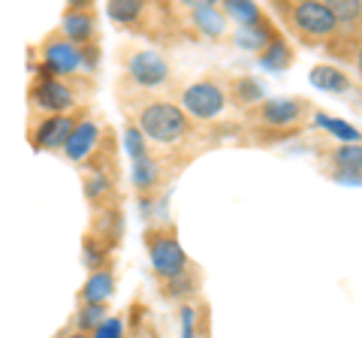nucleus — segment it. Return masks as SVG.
Returning <instances> with one entry per match:
<instances>
[{
    "instance_id": "nucleus-1",
    "label": "nucleus",
    "mask_w": 362,
    "mask_h": 338,
    "mask_svg": "<svg viewBox=\"0 0 362 338\" xmlns=\"http://www.w3.org/2000/svg\"><path fill=\"white\" fill-rule=\"evenodd\" d=\"M118 94V91H115ZM118 103L133 124L151 145L175 148L187 142L194 133V118L169 97H139V94H118Z\"/></svg>"
},
{
    "instance_id": "nucleus-2",
    "label": "nucleus",
    "mask_w": 362,
    "mask_h": 338,
    "mask_svg": "<svg viewBox=\"0 0 362 338\" xmlns=\"http://www.w3.org/2000/svg\"><path fill=\"white\" fill-rule=\"evenodd\" d=\"M90 94L94 76H49L37 70L28 85V118L73 115L88 109Z\"/></svg>"
},
{
    "instance_id": "nucleus-3",
    "label": "nucleus",
    "mask_w": 362,
    "mask_h": 338,
    "mask_svg": "<svg viewBox=\"0 0 362 338\" xmlns=\"http://www.w3.org/2000/svg\"><path fill=\"white\" fill-rule=\"evenodd\" d=\"M121 76L115 82L118 94H139V97H163L175 88V70L169 58L157 49L142 46H121L118 49Z\"/></svg>"
},
{
    "instance_id": "nucleus-4",
    "label": "nucleus",
    "mask_w": 362,
    "mask_h": 338,
    "mask_svg": "<svg viewBox=\"0 0 362 338\" xmlns=\"http://www.w3.org/2000/svg\"><path fill=\"white\" fill-rule=\"evenodd\" d=\"M106 16L115 21V25L139 33V37H145V40H154V42H169V40H173V33L181 30L173 4H148V0H109Z\"/></svg>"
},
{
    "instance_id": "nucleus-5",
    "label": "nucleus",
    "mask_w": 362,
    "mask_h": 338,
    "mask_svg": "<svg viewBox=\"0 0 362 338\" xmlns=\"http://www.w3.org/2000/svg\"><path fill=\"white\" fill-rule=\"evenodd\" d=\"M142 239H145V251H148V260H151V272L160 287L173 284L175 278L190 272L194 263H190V257L185 254V247H181L175 223H169V221L151 223Z\"/></svg>"
},
{
    "instance_id": "nucleus-6",
    "label": "nucleus",
    "mask_w": 362,
    "mask_h": 338,
    "mask_svg": "<svg viewBox=\"0 0 362 338\" xmlns=\"http://www.w3.org/2000/svg\"><path fill=\"white\" fill-rule=\"evenodd\" d=\"M61 30L85 52L88 70L97 73L100 66V9L88 0H73L61 13Z\"/></svg>"
},
{
    "instance_id": "nucleus-7",
    "label": "nucleus",
    "mask_w": 362,
    "mask_h": 338,
    "mask_svg": "<svg viewBox=\"0 0 362 338\" xmlns=\"http://www.w3.org/2000/svg\"><path fill=\"white\" fill-rule=\"evenodd\" d=\"M37 52H40V61H37L40 73H49V76H94L88 70L85 52L78 49L73 40H66V33L61 28L45 33V37L40 40Z\"/></svg>"
},
{
    "instance_id": "nucleus-8",
    "label": "nucleus",
    "mask_w": 362,
    "mask_h": 338,
    "mask_svg": "<svg viewBox=\"0 0 362 338\" xmlns=\"http://www.w3.org/2000/svg\"><path fill=\"white\" fill-rule=\"evenodd\" d=\"M284 9L287 25L299 33L305 42H320V40H332L338 33V18L329 9V4L320 0H302V4H287Z\"/></svg>"
},
{
    "instance_id": "nucleus-9",
    "label": "nucleus",
    "mask_w": 362,
    "mask_h": 338,
    "mask_svg": "<svg viewBox=\"0 0 362 338\" xmlns=\"http://www.w3.org/2000/svg\"><path fill=\"white\" fill-rule=\"evenodd\" d=\"M226 103H230V91L214 78H197V82L178 88V106L194 121L221 118L226 112Z\"/></svg>"
},
{
    "instance_id": "nucleus-10",
    "label": "nucleus",
    "mask_w": 362,
    "mask_h": 338,
    "mask_svg": "<svg viewBox=\"0 0 362 338\" xmlns=\"http://www.w3.org/2000/svg\"><path fill=\"white\" fill-rule=\"evenodd\" d=\"M88 115V109L73 112V115H49V118H28V145L37 154L64 151L66 139L73 136L76 124Z\"/></svg>"
},
{
    "instance_id": "nucleus-11",
    "label": "nucleus",
    "mask_w": 362,
    "mask_h": 338,
    "mask_svg": "<svg viewBox=\"0 0 362 338\" xmlns=\"http://www.w3.org/2000/svg\"><path fill=\"white\" fill-rule=\"evenodd\" d=\"M175 6V4H173ZM175 18L185 28L190 25L194 37L202 40H223L230 33V18L221 9V4H202V0H187V4L175 6Z\"/></svg>"
},
{
    "instance_id": "nucleus-12",
    "label": "nucleus",
    "mask_w": 362,
    "mask_h": 338,
    "mask_svg": "<svg viewBox=\"0 0 362 338\" xmlns=\"http://www.w3.org/2000/svg\"><path fill=\"white\" fill-rule=\"evenodd\" d=\"M106 130H109V124H103L100 118H94L88 112V115L76 124V130H73V136L66 139V145H64V157L70 163H76V166H85L90 157L97 154V148L103 145V139H106Z\"/></svg>"
},
{
    "instance_id": "nucleus-13",
    "label": "nucleus",
    "mask_w": 362,
    "mask_h": 338,
    "mask_svg": "<svg viewBox=\"0 0 362 338\" xmlns=\"http://www.w3.org/2000/svg\"><path fill=\"white\" fill-rule=\"evenodd\" d=\"M166 161H160V157H139V161H133L130 166V185H133V194L136 199L142 202V206H148V202H157V197H160V190L166 185Z\"/></svg>"
},
{
    "instance_id": "nucleus-14",
    "label": "nucleus",
    "mask_w": 362,
    "mask_h": 338,
    "mask_svg": "<svg viewBox=\"0 0 362 338\" xmlns=\"http://www.w3.org/2000/svg\"><path fill=\"white\" fill-rule=\"evenodd\" d=\"M115 290H118V269L115 263H103L90 269V275L85 278L82 290H78V305H109Z\"/></svg>"
},
{
    "instance_id": "nucleus-15",
    "label": "nucleus",
    "mask_w": 362,
    "mask_h": 338,
    "mask_svg": "<svg viewBox=\"0 0 362 338\" xmlns=\"http://www.w3.org/2000/svg\"><path fill=\"white\" fill-rule=\"evenodd\" d=\"M302 112L305 103H299L296 97H281V100H263L254 115L263 124H269V127H290V124L302 118Z\"/></svg>"
},
{
    "instance_id": "nucleus-16",
    "label": "nucleus",
    "mask_w": 362,
    "mask_h": 338,
    "mask_svg": "<svg viewBox=\"0 0 362 338\" xmlns=\"http://www.w3.org/2000/svg\"><path fill=\"white\" fill-rule=\"evenodd\" d=\"M221 9L226 13V18L235 21L242 30L245 28H257V25H263L266 21L263 9H259L257 4H247V0H226V4H221Z\"/></svg>"
},
{
    "instance_id": "nucleus-17",
    "label": "nucleus",
    "mask_w": 362,
    "mask_h": 338,
    "mask_svg": "<svg viewBox=\"0 0 362 338\" xmlns=\"http://www.w3.org/2000/svg\"><path fill=\"white\" fill-rule=\"evenodd\" d=\"M109 320H112V317H109V305H78L73 323H76L78 332H85V335L94 338Z\"/></svg>"
},
{
    "instance_id": "nucleus-18",
    "label": "nucleus",
    "mask_w": 362,
    "mask_h": 338,
    "mask_svg": "<svg viewBox=\"0 0 362 338\" xmlns=\"http://www.w3.org/2000/svg\"><path fill=\"white\" fill-rule=\"evenodd\" d=\"M311 82L314 88H320V91H329V94H344L350 91V78L341 73V70H335V66H314L311 70Z\"/></svg>"
},
{
    "instance_id": "nucleus-19",
    "label": "nucleus",
    "mask_w": 362,
    "mask_h": 338,
    "mask_svg": "<svg viewBox=\"0 0 362 338\" xmlns=\"http://www.w3.org/2000/svg\"><path fill=\"white\" fill-rule=\"evenodd\" d=\"M230 100H235L239 106L259 103V100H263V88H259V82H254L251 76H235L230 82Z\"/></svg>"
},
{
    "instance_id": "nucleus-20",
    "label": "nucleus",
    "mask_w": 362,
    "mask_h": 338,
    "mask_svg": "<svg viewBox=\"0 0 362 338\" xmlns=\"http://www.w3.org/2000/svg\"><path fill=\"white\" fill-rule=\"evenodd\" d=\"M160 293H163L166 299H187V296H194V293H199V269L190 266V272L175 278L173 284L160 287Z\"/></svg>"
},
{
    "instance_id": "nucleus-21",
    "label": "nucleus",
    "mask_w": 362,
    "mask_h": 338,
    "mask_svg": "<svg viewBox=\"0 0 362 338\" xmlns=\"http://www.w3.org/2000/svg\"><path fill=\"white\" fill-rule=\"evenodd\" d=\"M332 161L341 173H362V142L356 145H341L332 151Z\"/></svg>"
},
{
    "instance_id": "nucleus-22",
    "label": "nucleus",
    "mask_w": 362,
    "mask_h": 338,
    "mask_svg": "<svg viewBox=\"0 0 362 338\" xmlns=\"http://www.w3.org/2000/svg\"><path fill=\"white\" fill-rule=\"evenodd\" d=\"M259 61H263V66H269V70H284V66H290V61H293V52L284 40H275L263 54H259Z\"/></svg>"
},
{
    "instance_id": "nucleus-23",
    "label": "nucleus",
    "mask_w": 362,
    "mask_h": 338,
    "mask_svg": "<svg viewBox=\"0 0 362 338\" xmlns=\"http://www.w3.org/2000/svg\"><path fill=\"white\" fill-rule=\"evenodd\" d=\"M317 124H320L323 130L335 133V136L341 139L344 145H356V142H359V130H354V127H350V124L338 121V118H332V115H317Z\"/></svg>"
},
{
    "instance_id": "nucleus-24",
    "label": "nucleus",
    "mask_w": 362,
    "mask_h": 338,
    "mask_svg": "<svg viewBox=\"0 0 362 338\" xmlns=\"http://www.w3.org/2000/svg\"><path fill=\"white\" fill-rule=\"evenodd\" d=\"M329 9L335 13L338 25H356L362 18V0H329Z\"/></svg>"
},
{
    "instance_id": "nucleus-25",
    "label": "nucleus",
    "mask_w": 362,
    "mask_h": 338,
    "mask_svg": "<svg viewBox=\"0 0 362 338\" xmlns=\"http://www.w3.org/2000/svg\"><path fill=\"white\" fill-rule=\"evenodd\" d=\"M97 335H100V338H118V335H121V323H118L115 317H112V320H109V323H106Z\"/></svg>"
},
{
    "instance_id": "nucleus-26",
    "label": "nucleus",
    "mask_w": 362,
    "mask_h": 338,
    "mask_svg": "<svg viewBox=\"0 0 362 338\" xmlns=\"http://www.w3.org/2000/svg\"><path fill=\"white\" fill-rule=\"evenodd\" d=\"M58 338H90V335H85V332H78V330H73V332H64V335H58Z\"/></svg>"
},
{
    "instance_id": "nucleus-27",
    "label": "nucleus",
    "mask_w": 362,
    "mask_h": 338,
    "mask_svg": "<svg viewBox=\"0 0 362 338\" xmlns=\"http://www.w3.org/2000/svg\"><path fill=\"white\" fill-rule=\"evenodd\" d=\"M356 64H359V76H362V49H359V54H356Z\"/></svg>"
},
{
    "instance_id": "nucleus-28",
    "label": "nucleus",
    "mask_w": 362,
    "mask_h": 338,
    "mask_svg": "<svg viewBox=\"0 0 362 338\" xmlns=\"http://www.w3.org/2000/svg\"><path fill=\"white\" fill-rule=\"evenodd\" d=\"M148 338H157V335H148Z\"/></svg>"
}]
</instances>
